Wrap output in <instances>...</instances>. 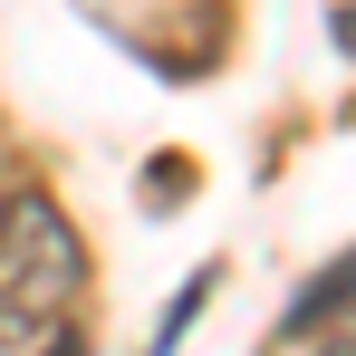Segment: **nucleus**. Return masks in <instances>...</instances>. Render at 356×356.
<instances>
[{
	"instance_id": "nucleus-2",
	"label": "nucleus",
	"mask_w": 356,
	"mask_h": 356,
	"mask_svg": "<svg viewBox=\"0 0 356 356\" xmlns=\"http://www.w3.org/2000/svg\"><path fill=\"white\" fill-rule=\"evenodd\" d=\"M337 298H356V260H347V270H327V280H308V289H298L289 327H327V318H337Z\"/></svg>"
},
{
	"instance_id": "nucleus-1",
	"label": "nucleus",
	"mask_w": 356,
	"mask_h": 356,
	"mask_svg": "<svg viewBox=\"0 0 356 356\" xmlns=\"http://www.w3.org/2000/svg\"><path fill=\"white\" fill-rule=\"evenodd\" d=\"M87 289V241L67 232L49 193H10L0 202V356H39L67 327V308Z\"/></svg>"
},
{
	"instance_id": "nucleus-3",
	"label": "nucleus",
	"mask_w": 356,
	"mask_h": 356,
	"mask_svg": "<svg viewBox=\"0 0 356 356\" xmlns=\"http://www.w3.org/2000/svg\"><path fill=\"white\" fill-rule=\"evenodd\" d=\"M318 356H356V318H347V327H337V337H327Z\"/></svg>"
}]
</instances>
